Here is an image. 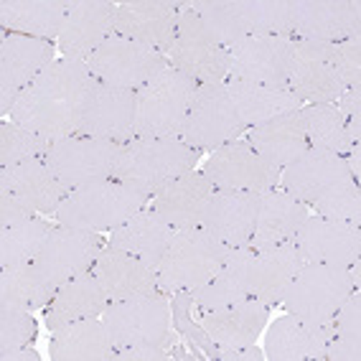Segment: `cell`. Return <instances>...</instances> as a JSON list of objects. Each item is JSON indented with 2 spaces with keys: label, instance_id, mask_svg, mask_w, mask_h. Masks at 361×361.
Returning <instances> with one entry per match:
<instances>
[{
  "label": "cell",
  "instance_id": "1",
  "mask_svg": "<svg viewBox=\"0 0 361 361\" xmlns=\"http://www.w3.org/2000/svg\"><path fill=\"white\" fill-rule=\"evenodd\" d=\"M303 102L290 90H270L257 84L226 79L221 84L199 87L180 140L196 150H214L229 140L245 137L247 130L280 115L300 110Z\"/></svg>",
  "mask_w": 361,
  "mask_h": 361
},
{
  "label": "cell",
  "instance_id": "2",
  "mask_svg": "<svg viewBox=\"0 0 361 361\" xmlns=\"http://www.w3.org/2000/svg\"><path fill=\"white\" fill-rule=\"evenodd\" d=\"M90 79L92 74L82 59L56 56L28 84L8 120L33 130L49 142L77 135Z\"/></svg>",
  "mask_w": 361,
  "mask_h": 361
},
{
  "label": "cell",
  "instance_id": "3",
  "mask_svg": "<svg viewBox=\"0 0 361 361\" xmlns=\"http://www.w3.org/2000/svg\"><path fill=\"white\" fill-rule=\"evenodd\" d=\"M199 161L201 150L180 137H133L117 153L112 178L153 199L171 180L194 171Z\"/></svg>",
  "mask_w": 361,
  "mask_h": 361
},
{
  "label": "cell",
  "instance_id": "4",
  "mask_svg": "<svg viewBox=\"0 0 361 361\" xmlns=\"http://www.w3.org/2000/svg\"><path fill=\"white\" fill-rule=\"evenodd\" d=\"M354 288H359V262L351 267L305 262L288 285L280 305L305 326H323L336 316Z\"/></svg>",
  "mask_w": 361,
  "mask_h": 361
},
{
  "label": "cell",
  "instance_id": "5",
  "mask_svg": "<svg viewBox=\"0 0 361 361\" xmlns=\"http://www.w3.org/2000/svg\"><path fill=\"white\" fill-rule=\"evenodd\" d=\"M232 247L219 242L207 229H173L161 264H158V285L166 295L191 293L221 272Z\"/></svg>",
  "mask_w": 361,
  "mask_h": 361
},
{
  "label": "cell",
  "instance_id": "6",
  "mask_svg": "<svg viewBox=\"0 0 361 361\" xmlns=\"http://www.w3.org/2000/svg\"><path fill=\"white\" fill-rule=\"evenodd\" d=\"M148 196L125 186L120 180L110 178L94 186H84L69 191L59 204L54 219L61 226H74L84 232H112L128 221L133 214L142 212L148 204Z\"/></svg>",
  "mask_w": 361,
  "mask_h": 361
},
{
  "label": "cell",
  "instance_id": "7",
  "mask_svg": "<svg viewBox=\"0 0 361 361\" xmlns=\"http://www.w3.org/2000/svg\"><path fill=\"white\" fill-rule=\"evenodd\" d=\"M196 90V82L173 66L142 84L135 92V137H180Z\"/></svg>",
  "mask_w": 361,
  "mask_h": 361
},
{
  "label": "cell",
  "instance_id": "8",
  "mask_svg": "<svg viewBox=\"0 0 361 361\" xmlns=\"http://www.w3.org/2000/svg\"><path fill=\"white\" fill-rule=\"evenodd\" d=\"M305 264L303 255L293 242L278 247H237L226 257V267H232L245 283L252 300L264 305H280L288 285Z\"/></svg>",
  "mask_w": 361,
  "mask_h": 361
},
{
  "label": "cell",
  "instance_id": "9",
  "mask_svg": "<svg viewBox=\"0 0 361 361\" xmlns=\"http://www.w3.org/2000/svg\"><path fill=\"white\" fill-rule=\"evenodd\" d=\"M120 148L123 145L99 140V137L69 135L49 142L44 161L49 163L51 173L56 176V180L69 194V191H77V188L110 180Z\"/></svg>",
  "mask_w": 361,
  "mask_h": 361
},
{
  "label": "cell",
  "instance_id": "10",
  "mask_svg": "<svg viewBox=\"0 0 361 361\" xmlns=\"http://www.w3.org/2000/svg\"><path fill=\"white\" fill-rule=\"evenodd\" d=\"M104 245H107V239L97 232H84L74 226L56 224L41 247L39 257L31 262V267L46 290L56 295V290L64 283L92 270V264Z\"/></svg>",
  "mask_w": 361,
  "mask_h": 361
},
{
  "label": "cell",
  "instance_id": "11",
  "mask_svg": "<svg viewBox=\"0 0 361 361\" xmlns=\"http://www.w3.org/2000/svg\"><path fill=\"white\" fill-rule=\"evenodd\" d=\"M168 66L196 82V87L221 84L229 79V51L212 39V33L188 6L178 18V31L168 51Z\"/></svg>",
  "mask_w": 361,
  "mask_h": 361
},
{
  "label": "cell",
  "instance_id": "12",
  "mask_svg": "<svg viewBox=\"0 0 361 361\" xmlns=\"http://www.w3.org/2000/svg\"><path fill=\"white\" fill-rule=\"evenodd\" d=\"M117 348L123 346H168L171 300L166 293L112 300L102 313Z\"/></svg>",
  "mask_w": 361,
  "mask_h": 361
},
{
  "label": "cell",
  "instance_id": "13",
  "mask_svg": "<svg viewBox=\"0 0 361 361\" xmlns=\"http://www.w3.org/2000/svg\"><path fill=\"white\" fill-rule=\"evenodd\" d=\"M201 171L209 176L214 188L224 191H250V194H262L270 188L280 186V171L272 166L264 155H259L245 137L229 140L219 148H214Z\"/></svg>",
  "mask_w": 361,
  "mask_h": 361
},
{
  "label": "cell",
  "instance_id": "14",
  "mask_svg": "<svg viewBox=\"0 0 361 361\" xmlns=\"http://www.w3.org/2000/svg\"><path fill=\"white\" fill-rule=\"evenodd\" d=\"M354 183H359V178L348 168L346 158L313 148L280 173V188L293 199L303 201L308 209H318Z\"/></svg>",
  "mask_w": 361,
  "mask_h": 361
},
{
  "label": "cell",
  "instance_id": "15",
  "mask_svg": "<svg viewBox=\"0 0 361 361\" xmlns=\"http://www.w3.org/2000/svg\"><path fill=\"white\" fill-rule=\"evenodd\" d=\"M135 104L137 94L133 90L112 87L92 77L84 94L77 135L125 145L135 137Z\"/></svg>",
  "mask_w": 361,
  "mask_h": 361
},
{
  "label": "cell",
  "instance_id": "16",
  "mask_svg": "<svg viewBox=\"0 0 361 361\" xmlns=\"http://www.w3.org/2000/svg\"><path fill=\"white\" fill-rule=\"evenodd\" d=\"M84 64L92 77L99 82L137 92L142 84L166 69L168 56L130 39L112 36L90 59H84Z\"/></svg>",
  "mask_w": 361,
  "mask_h": 361
},
{
  "label": "cell",
  "instance_id": "17",
  "mask_svg": "<svg viewBox=\"0 0 361 361\" xmlns=\"http://www.w3.org/2000/svg\"><path fill=\"white\" fill-rule=\"evenodd\" d=\"M293 39L247 36L229 51V79L270 90H288L293 69Z\"/></svg>",
  "mask_w": 361,
  "mask_h": 361
},
{
  "label": "cell",
  "instance_id": "18",
  "mask_svg": "<svg viewBox=\"0 0 361 361\" xmlns=\"http://www.w3.org/2000/svg\"><path fill=\"white\" fill-rule=\"evenodd\" d=\"M288 90L303 104H334L346 92L341 79L336 44H293V69Z\"/></svg>",
  "mask_w": 361,
  "mask_h": 361
},
{
  "label": "cell",
  "instance_id": "19",
  "mask_svg": "<svg viewBox=\"0 0 361 361\" xmlns=\"http://www.w3.org/2000/svg\"><path fill=\"white\" fill-rule=\"evenodd\" d=\"M293 41L341 44L361 36L359 0H290Z\"/></svg>",
  "mask_w": 361,
  "mask_h": 361
},
{
  "label": "cell",
  "instance_id": "20",
  "mask_svg": "<svg viewBox=\"0 0 361 361\" xmlns=\"http://www.w3.org/2000/svg\"><path fill=\"white\" fill-rule=\"evenodd\" d=\"M56 44L20 33H3L0 41V115L8 117L26 87L56 59Z\"/></svg>",
  "mask_w": 361,
  "mask_h": 361
},
{
  "label": "cell",
  "instance_id": "21",
  "mask_svg": "<svg viewBox=\"0 0 361 361\" xmlns=\"http://www.w3.org/2000/svg\"><path fill=\"white\" fill-rule=\"evenodd\" d=\"M186 3L178 0H128L117 3L115 36L148 46L168 56L173 46L178 18Z\"/></svg>",
  "mask_w": 361,
  "mask_h": 361
},
{
  "label": "cell",
  "instance_id": "22",
  "mask_svg": "<svg viewBox=\"0 0 361 361\" xmlns=\"http://www.w3.org/2000/svg\"><path fill=\"white\" fill-rule=\"evenodd\" d=\"M115 16L117 3L112 0H69L64 23L54 41L59 54L82 61L90 59L115 36Z\"/></svg>",
  "mask_w": 361,
  "mask_h": 361
},
{
  "label": "cell",
  "instance_id": "23",
  "mask_svg": "<svg viewBox=\"0 0 361 361\" xmlns=\"http://www.w3.org/2000/svg\"><path fill=\"white\" fill-rule=\"evenodd\" d=\"M293 245L303 255L305 262L351 267L361 257V226L326 219L321 214H308Z\"/></svg>",
  "mask_w": 361,
  "mask_h": 361
},
{
  "label": "cell",
  "instance_id": "24",
  "mask_svg": "<svg viewBox=\"0 0 361 361\" xmlns=\"http://www.w3.org/2000/svg\"><path fill=\"white\" fill-rule=\"evenodd\" d=\"M0 196H11L39 216H54L64 201L66 188L56 180L44 158L0 168Z\"/></svg>",
  "mask_w": 361,
  "mask_h": 361
},
{
  "label": "cell",
  "instance_id": "25",
  "mask_svg": "<svg viewBox=\"0 0 361 361\" xmlns=\"http://www.w3.org/2000/svg\"><path fill=\"white\" fill-rule=\"evenodd\" d=\"M257 204L259 194L214 188V194L207 199V207L201 214V229H207L212 237L229 245L232 250L247 247L255 216H257Z\"/></svg>",
  "mask_w": 361,
  "mask_h": 361
},
{
  "label": "cell",
  "instance_id": "26",
  "mask_svg": "<svg viewBox=\"0 0 361 361\" xmlns=\"http://www.w3.org/2000/svg\"><path fill=\"white\" fill-rule=\"evenodd\" d=\"M267 321H270V305L252 300V298L229 308L209 310L199 316L201 329L216 351H232V348L257 343Z\"/></svg>",
  "mask_w": 361,
  "mask_h": 361
},
{
  "label": "cell",
  "instance_id": "27",
  "mask_svg": "<svg viewBox=\"0 0 361 361\" xmlns=\"http://www.w3.org/2000/svg\"><path fill=\"white\" fill-rule=\"evenodd\" d=\"M92 272L110 300H128V298L163 293L158 285V272L150 264L110 245L102 247V252L92 264Z\"/></svg>",
  "mask_w": 361,
  "mask_h": 361
},
{
  "label": "cell",
  "instance_id": "28",
  "mask_svg": "<svg viewBox=\"0 0 361 361\" xmlns=\"http://www.w3.org/2000/svg\"><path fill=\"white\" fill-rule=\"evenodd\" d=\"M245 140L280 171L300 161L310 150L303 110L280 112V115L255 125L245 133Z\"/></svg>",
  "mask_w": 361,
  "mask_h": 361
},
{
  "label": "cell",
  "instance_id": "29",
  "mask_svg": "<svg viewBox=\"0 0 361 361\" xmlns=\"http://www.w3.org/2000/svg\"><path fill=\"white\" fill-rule=\"evenodd\" d=\"M331 341V323L305 326L290 313L270 323L264 334V359L270 361H326Z\"/></svg>",
  "mask_w": 361,
  "mask_h": 361
},
{
  "label": "cell",
  "instance_id": "30",
  "mask_svg": "<svg viewBox=\"0 0 361 361\" xmlns=\"http://www.w3.org/2000/svg\"><path fill=\"white\" fill-rule=\"evenodd\" d=\"M212 194L214 183L209 180V176L201 168H194L161 188L150 199V209L161 214L173 229H196L201 226V214Z\"/></svg>",
  "mask_w": 361,
  "mask_h": 361
},
{
  "label": "cell",
  "instance_id": "31",
  "mask_svg": "<svg viewBox=\"0 0 361 361\" xmlns=\"http://www.w3.org/2000/svg\"><path fill=\"white\" fill-rule=\"evenodd\" d=\"M310 209L303 201L293 199L290 194H285L283 188H270L259 194L257 204V216H255V226H252V237L247 247H278L293 242L303 224L308 219Z\"/></svg>",
  "mask_w": 361,
  "mask_h": 361
},
{
  "label": "cell",
  "instance_id": "32",
  "mask_svg": "<svg viewBox=\"0 0 361 361\" xmlns=\"http://www.w3.org/2000/svg\"><path fill=\"white\" fill-rule=\"evenodd\" d=\"M110 303L112 300L94 278V272H82L59 288L51 303L44 308V323L49 331H56L66 323L84 321V318H102Z\"/></svg>",
  "mask_w": 361,
  "mask_h": 361
},
{
  "label": "cell",
  "instance_id": "33",
  "mask_svg": "<svg viewBox=\"0 0 361 361\" xmlns=\"http://www.w3.org/2000/svg\"><path fill=\"white\" fill-rule=\"evenodd\" d=\"M49 356L54 361H115L117 346L102 318H84L51 331Z\"/></svg>",
  "mask_w": 361,
  "mask_h": 361
},
{
  "label": "cell",
  "instance_id": "34",
  "mask_svg": "<svg viewBox=\"0 0 361 361\" xmlns=\"http://www.w3.org/2000/svg\"><path fill=\"white\" fill-rule=\"evenodd\" d=\"M171 234H173V226L168 224L161 214H155L153 209H142V212L133 214L128 221H123L117 229H112L107 245L128 252V255H135L158 272Z\"/></svg>",
  "mask_w": 361,
  "mask_h": 361
},
{
  "label": "cell",
  "instance_id": "35",
  "mask_svg": "<svg viewBox=\"0 0 361 361\" xmlns=\"http://www.w3.org/2000/svg\"><path fill=\"white\" fill-rule=\"evenodd\" d=\"M66 8L69 0H3L0 26L6 28V33L56 41Z\"/></svg>",
  "mask_w": 361,
  "mask_h": 361
},
{
  "label": "cell",
  "instance_id": "36",
  "mask_svg": "<svg viewBox=\"0 0 361 361\" xmlns=\"http://www.w3.org/2000/svg\"><path fill=\"white\" fill-rule=\"evenodd\" d=\"M305 117V130H308V142L313 150H326V153L346 158L348 168L359 178V150L351 148L346 135V120L338 112L336 104H303L300 107Z\"/></svg>",
  "mask_w": 361,
  "mask_h": 361
},
{
  "label": "cell",
  "instance_id": "37",
  "mask_svg": "<svg viewBox=\"0 0 361 361\" xmlns=\"http://www.w3.org/2000/svg\"><path fill=\"white\" fill-rule=\"evenodd\" d=\"M51 221L44 216L16 221L11 226L0 229V267H23L39 257L41 247L54 232Z\"/></svg>",
  "mask_w": 361,
  "mask_h": 361
},
{
  "label": "cell",
  "instance_id": "38",
  "mask_svg": "<svg viewBox=\"0 0 361 361\" xmlns=\"http://www.w3.org/2000/svg\"><path fill=\"white\" fill-rule=\"evenodd\" d=\"M247 36H290V0H229Z\"/></svg>",
  "mask_w": 361,
  "mask_h": 361
},
{
  "label": "cell",
  "instance_id": "39",
  "mask_svg": "<svg viewBox=\"0 0 361 361\" xmlns=\"http://www.w3.org/2000/svg\"><path fill=\"white\" fill-rule=\"evenodd\" d=\"M51 293L36 278L31 264L0 267V310H41L51 303Z\"/></svg>",
  "mask_w": 361,
  "mask_h": 361
},
{
  "label": "cell",
  "instance_id": "40",
  "mask_svg": "<svg viewBox=\"0 0 361 361\" xmlns=\"http://www.w3.org/2000/svg\"><path fill=\"white\" fill-rule=\"evenodd\" d=\"M186 6L199 16L204 28L212 33V39L224 46L226 51H232L239 41L247 39V31L239 23L229 0H201V3H186Z\"/></svg>",
  "mask_w": 361,
  "mask_h": 361
},
{
  "label": "cell",
  "instance_id": "41",
  "mask_svg": "<svg viewBox=\"0 0 361 361\" xmlns=\"http://www.w3.org/2000/svg\"><path fill=\"white\" fill-rule=\"evenodd\" d=\"M191 298H194V310H199L201 316V313H209V310H219V308H229L234 303H242L250 295H247L245 283L239 280L237 272L224 264L221 272H216L209 283L191 290Z\"/></svg>",
  "mask_w": 361,
  "mask_h": 361
},
{
  "label": "cell",
  "instance_id": "42",
  "mask_svg": "<svg viewBox=\"0 0 361 361\" xmlns=\"http://www.w3.org/2000/svg\"><path fill=\"white\" fill-rule=\"evenodd\" d=\"M46 150H49V140L36 135L33 130L11 123V120L0 125V168L44 158Z\"/></svg>",
  "mask_w": 361,
  "mask_h": 361
},
{
  "label": "cell",
  "instance_id": "43",
  "mask_svg": "<svg viewBox=\"0 0 361 361\" xmlns=\"http://www.w3.org/2000/svg\"><path fill=\"white\" fill-rule=\"evenodd\" d=\"M39 338V323L28 310H0V359L18 348L33 346Z\"/></svg>",
  "mask_w": 361,
  "mask_h": 361
},
{
  "label": "cell",
  "instance_id": "44",
  "mask_svg": "<svg viewBox=\"0 0 361 361\" xmlns=\"http://www.w3.org/2000/svg\"><path fill=\"white\" fill-rule=\"evenodd\" d=\"M191 310H194V298H191V293H186V290L173 293V300H171V323H176L178 334L194 343L201 354L212 359V354L216 351V348H214V343L209 341V336L204 334L201 323L191 318Z\"/></svg>",
  "mask_w": 361,
  "mask_h": 361
},
{
  "label": "cell",
  "instance_id": "45",
  "mask_svg": "<svg viewBox=\"0 0 361 361\" xmlns=\"http://www.w3.org/2000/svg\"><path fill=\"white\" fill-rule=\"evenodd\" d=\"M329 323H331V336L361 341V290L359 288L351 290V295L343 300V305L336 310V316L331 318Z\"/></svg>",
  "mask_w": 361,
  "mask_h": 361
},
{
  "label": "cell",
  "instance_id": "46",
  "mask_svg": "<svg viewBox=\"0 0 361 361\" xmlns=\"http://www.w3.org/2000/svg\"><path fill=\"white\" fill-rule=\"evenodd\" d=\"M336 59H338V69H341L346 90L361 87V36L336 44Z\"/></svg>",
  "mask_w": 361,
  "mask_h": 361
},
{
  "label": "cell",
  "instance_id": "47",
  "mask_svg": "<svg viewBox=\"0 0 361 361\" xmlns=\"http://www.w3.org/2000/svg\"><path fill=\"white\" fill-rule=\"evenodd\" d=\"M173 359L166 346H123L117 348L115 361H166Z\"/></svg>",
  "mask_w": 361,
  "mask_h": 361
},
{
  "label": "cell",
  "instance_id": "48",
  "mask_svg": "<svg viewBox=\"0 0 361 361\" xmlns=\"http://www.w3.org/2000/svg\"><path fill=\"white\" fill-rule=\"evenodd\" d=\"M31 216H39V214L28 212L26 207H20L18 201H13L11 196H0V229L16 224V221L31 219Z\"/></svg>",
  "mask_w": 361,
  "mask_h": 361
},
{
  "label": "cell",
  "instance_id": "49",
  "mask_svg": "<svg viewBox=\"0 0 361 361\" xmlns=\"http://www.w3.org/2000/svg\"><path fill=\"white\" fill-rule=\"evenodd\" d=\"M214 361H264V351L252 343V346L232 348V351H214Z\"/></svg>",
  "mask_w": 361,
  "mask_h": 361
},
{
  "label": "cell",
  "instance_id": "50",
  "mask_svg": "<svg viewBox=\"0 0 361 361\" xmlns=\"http://www.w3.org/2000/svg\"><path fill=\"white\" fill-rule=\"evenodd\" d=\"M3 361H41V354H39V351H33L31 346H26V348H18V351H13V354H8Z\"/></svg>",
  "mask_w": 361,
  "mask_h": 361
}]
</instances>
